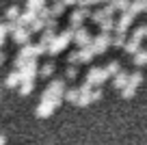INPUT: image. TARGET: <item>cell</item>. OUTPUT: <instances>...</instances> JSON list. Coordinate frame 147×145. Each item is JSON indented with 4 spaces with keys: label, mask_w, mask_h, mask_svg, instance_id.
Returning a JSON list of instances; mask_svg holds the SVG:
<instances>
[{
    "label": "cell",
    "mask_w": 147,
    "mask_h": 145,
    "mask_svg": "<svg viewBox=\"0 0 147 145\" xmlns=\"http://www.w3.org/2000/svg\"><path fill=\"white\" fill-rule=\"evenodd\" d=\"M54 39H56L54 30H48V28H46V30L41 33V41H39V43H43V45H48V48H50V43H52Z\"/></svg>",
    "instance_id": "23"
},
{
    "label": "cell",
    "mask_w": 147,
    "mask_h": 145,
    "mask_svg": "<svg viewBox=\"0 0 147 145\" xmlns=\"http://www.w3.org/2000/svg\"><path fill=\"white\" fill-rule=\"evenodd\" d=\"M74 33H76V30H74L71 26H69V28H65V30L61 33V35H56V39L50 43L48 52H50L52 56H54V54H59V52H63L65 48H67V43H71V41H74Z\"/></svg>",
    "instance_id": "1"
},
{
    "label": "cell",
    "mask_w": 147,
    "mask_h": 145,
    "mask_svg": "<svg viewBox=\"0 0 147 145\" xmlns=\"http://www.w3.org/2000/svg\"><path fill=\"white\" fill-rule=\"evenodd\" d=\"M61 102H63V98H52V100H41L39 104H37V117H50L52 113H54L56 108L61 106Z\"/></svg>",
    "instance_id": "3"
},
{
    "label": "cell",
    "mask_w": 147,
    "mask_h": 145,
    "mask_svg": "<svg viewBox=\"0 0 147 145\" xmlns=\"http://www.w3.org/2000/svg\"><path fill=\"white\" fill-rule=\"evenodd\" d=\"M5 85L7 87H20V85H22V74H20L18 69H13V72L5 78Z\"/></svg>",
    "instance_id": "12"
},
{
    "label": "cell",
    "mask_w": 147,
    "mask_h": 145,
    "mask_svg": "<svg viewBox=\"0 0 147 145\" xmlns=\"http://www.w3.org/2000/svg\"><path fill=\"white\" fill-rule=\"evenodd\" d=\"M65 91H67V87H65V80H63V78H56V80H52L50 85H48V89L41 93V100H52V98H65Z\"/></svg>",
    "instance_id": "2"
},
{
    "label": "cell",
    "mask_w": 147,
    "mask_h": 145,
    "mask_svg": "<svg viewBox=\"0 0 147 145\" xmlns=\"http://www.w3.org/2000/svg\"><path fill=\"white\" fill-rule=\"evenodd\" d=\"M2 61H5V54H2V52H0V65H2Z\"/></svg>",
    "instance_id": "39"
},
{
    "label": "cell",
    "mask_w": 147,
    "mask_h": 145,
    "mask_svg": "<svg viewBox=\"0 0 147 145\" xmlns=\"http://www.w3.org/2000/svg\"><path fill=\"white\" fill-rule=\"evenodd\" d=\"M5 143H7V136H5V134H0V145H5Z\"/></svg>",
    "instance_id": "38"
},
{
    "label": "cell",
    "mask_w": 147,
    "mask_h": 145,
    "mask_svg": "<svg viewBox=\"0 0 147 145\" xmlns=\"http://www.w3.org/2000/svg\"><path fill=\"white\" fill-rule=\"evenodd\" d=\"M20 74H22V82H24V80H30V82H32V78L39 74V67H37V59L26 61V65L20 69Z\"/></svg>",
    "instance_id": "8"
},
{
    "label": "cell",
    "mask_w": 147,
    "mask_h": 145,
    "mask_svg": "<svg viewBox=\"0 0 147 145\" xmlns=\"http://www.w3.org/2000/svg\"><path fill=\"white\" fill-rule=\"evenodd\" d=\"M115 20H113V18H108V20H104V22H102L100 24V30L102 33H110V30H115Z\"/></svg>",
    "instance_id": "24"
},
{
    "label": "cell",
    "mask_w": 147,
    "mask_h": 145,
    "mask_svg": "<svg viewBox=\"0 0 147 145\" xmlns=\"http://www.w3.org/2000/svg\"><path fill=\"white\" fill-rule=\"evenodd\" d=\"M123 50L125 52H128V54H136V52L138 50H141V41H136V39H132V37H130V39H128V43H125V48H123Z\"/></svg>",
    "instance_id": "17"
},
{
    "label": "cell",
    "mask_w": 147,
    "mask_h": 145,
    "mask_svg": "<svg viewBox=\"0 0 147 145\" xmlns=\"http://www.w3.org/2000/svg\"><path fill=\"white\" fill-rule=\"evenodd\" d=\"M141 82H143V74H141V72L130 74V85H132V87H138Z\"/></svg>",
    "instance_id": "32"
},
{
    "label": "cell",
    "mask_w": 147,
    "mask_h": 145,
    "mask_svg": "<svg viewBox=\"0 0 147 145\" xmlns=\"http://www.w3.org/2000/svg\"><path fill=\"white\" fill-rule=\"evenodd\" d=\"M80 63H91L93 56H95V52H93V48L89 45V48H80Z\"/></svg>",
    "instance_id": "15"
},
{
    "label": "cell",
    "mask_w": 147,
    "mask_h": 145,
    "mask_svg": "<svg viewBox=\"0 0 147 145\" xmlns=\"http://www.w3.org/2000/svg\"><path fill=\"white\" fill-rule=\"evenodd\" d=\"M125 43H128V39H125L123 33H117V35L113 37V45H115V48H125Z\"/></svg>",
    "instance_id": "25"
},
{
    "label": "cell",
    "mask_w": 147,
    "mask_h": 145,
    "mask_svg": "<svg viewBox=\"0 0 147 145\" xmlns=\"http://www.w3.org/2000/svg\"><path fill=\"white\" fill-rule=\"evenodd\" d=\"M104 69H106V74H108V78H110V76L115 78V76H117V74H119V72H121V67H119V61H110V63H108V65H106V67H104Z\"/></svg>",
    "instance_id": "21"
},
{
    "label": "cell",
    "mask_w": 147,
    "mask_h": 145,
    "mask_svg": "<svg viewBox=\"0 0 147 145\" xmlns=\"http://www.w3.org/2000/svg\"><path fill=\"white\" fill-rule=\"evenodd\" d=\"M106 78H108L106 69H102V67H91V69L87 72V80H84V82H89L91 87H100Z\"/></svg>",
    "instance_id": "6"
},
{
    "label": "cell",
    "mask_w": 147,
    "mask_h": 145,
    "mask_svg": "<svg viewBox=\"0 0 147 145\" xmlns=\"http://www.w3.org/2000/svg\"><path fill=\"white\" fill-rule=\"evenodd\" d=\"M145 28H147V24H145Z\"/></svg>",
    "instance_id": "43"
},
{
    "label": "cell",
    "mask_w": 147,
    "mask_h": 145,
    "mask_svg": "<svg viewBox=\"0 0 147 145\" xmlns=\"http://www.w3.org/2000/svg\"><path fill=\"white\" fill-rule=\"evenodd\" d=\"M65 7H74V5H80V0H63Z\"/></svg>",
    "instance_id": "37"
},
{
    "label": "cell",
    "mask_w": 147,
    "mask_h": 145,
    "mask_svg": "<svg viewBox=\"0 0 147 145\" xmlns=\"http://www.w3.org/2000/svg\"><path fill=\"white\" fill-rule=\"evenodd\" d=\"M97 100H102V89L100 87H95V89L91 91V102H97Z\"/></svg>",
    "instance_id": "34"
},
{
    "label": "cell",
    "mask_w": 147,
    "mask_h": 145,
    "mask_svg": "<svg viewBox=\"0 0 147 145\" xmlns=\"http://www.w3.org/2000/svg\"><path fill=\"white\" fill-rule=\"evenodd\" d=\"M7 22H0V37H7Z\"/></svg>",
    "instance_id": "36"
},
{
    "label": "cell",
    "mask_w": 147,
    "mask_h": 145,
    "mask_svg": "<svg viewBox=\"0 0 147 145\" xmlns=\"http://www.w3.org/2000/svg\"><path fill=\"white\" fill-rule=\"evenodd\" d=\"M56 2H63V0H56Z\"/></svg>",
    "instance_id": "42"
},
{
    "label": "cell",
    "mask_w": 147,
    "mask_h": 145,
    "mask_svg": "<svg viewBox=\"0 0 147 145\" xmlns=\"http://www.w3.org/2000/svg\"><path fill=\"white\" fill-rule=\"evenodd\" d=\"M74 43L78 45V50L80 48H89V45L93 43V37L89 35V30L87 28H76V33H74Z\"/></svg>",
    "instance_id": "7"
},
{
    "label": "cell",
    "mask_w": 147,
    "mask_h": 145,
    "mask_svg": "<svg viewBox=\"0 0 147 145\" xmlns=\"http://www.w3.org/2000/svg\"><path fill=\"white\" fill-rule=\"evenodd\" d=\"M130 2H132V0H110V5L115 7L119 13H125V11L130 9Z\"/></svg>",
    "instance_id": "19"
},
{
    "label": "cell",
    "mask_w": 147,
    "mask_h": 145,
    "mask_svg": "<svg viewBox=\"0 0 147 145\" xmlns=\"http://www.w3.org/2000/svg\"><path fill=\"white\" fill-rule=\"evenodd\" d=\"M67 63H69V65H78V63H80V52H78V50L69 52V54H67Z\"/></svg>",
    "instance_id": "31"
},
{
    "label": "cell",
    "mask_w": 147,
    "mask_h": 145,
    "mask_svg": "<svg viewBox=\"0 0 147 145\" xmlns=\"http://www.w3.org/2000/svg\"><path fill=\"white\" fill-rule=\"evenodd\" d=\"M30 28H18V30L13 33V41L15 43H20V45H26V43H30Z\"/></svg>",
    "instance_id": "10"
},
{
    "label": "cell",
    "mask_w": 147,
    "mask_h": 145,
    "mask_svg": "<svg viewBox=\"0 0 147 145\" xmlns=\"http://www.w3.org/2000/svg\"><path fill=\"white\" fill-rule=\"evenodd\" d=\"M132 22H134V15L132 13H119V20H117V24H115V33H123L125 35V30H128L130 26H132Z\"/></svg>",
    "instance_id": "9"
},
{
    "label": "cell",
    "mask_w": 147,
    "mask_h": 145,
    "mask_svg": "<svg viewBox=\"0 0 147 145\" xmlns=\"http://www.w3.org/2000/svg\"><path fill=\"white\" fill-rule=\"evenodd\" d=\"M143 11H145V0H132V2H130L128 13L136 15V13H143Z\"/></svg>",
    "instance_id": "16"
},
{
    "label": "cell",
    "mask_w": 147,
    "mask_h": 145,
    "mask_svg": "<svg viewBox=\"0 0 147 145\" xmlns=\"http://www.w3.org/2000/svg\"><path fill=\"white\" fill-rule=\"evenodd\" d=\"M136 67H143V65H147V48H141V50L134 54V61H132Z\"/></svg>",
    "instance_id": "14"
},
{
    "label": "cell",
    "mask_w": 147,
    "mask_h": 145,
    "mask_svg": "<svg viewBox=\"0 0 147 145\" xmlns=\"http://www.w3.org/2000/svg\"><path fill=\"white\" fill-rule=\"evenodd\" d=\"M28 28H30V33H41V30H46V22L37 18V20H35V22H32Z\"/></svg>",
    "instance_id": "26"
},
{
    "label": "cell",
    "mask_w": 147,
    "mask_h": 145,
    "mask_svg": "<svg viewBox=\"0 0 147 145\" xmlns=\"http://www.w3.org/2000/svg\"><path fill=\"white\" fill-rule=\"evenodd\" d=\"M108 45H113V37H110L108 33H100L97 37H93L91 48H93V52H95V54L106 52V50H108Z\"/></svg>",
    "instance_id": "5"
},
{
    "label": "cell",
    "mask_w": 147,
    "mask_h": 145,
    "mask_svg": "<svg viewBox=\"0 0 147 145\" xmlns=\"http://www.w3.org/2000/svg\"><path fill=\"white\" fill-rule=\"evenodd\" d=\"M50 11H52V18H59V15L65 11V5L63 2H54V5L50 7Z\"/></svg>",
    "instance_id": "29"
},
{
    "label": "cell",
    "mask_w": 147,
    "mask_h": 145,
    "mask_svg": "<svg viewBox=\"0 0 147 145\" xmlns=\"http://www.w3.org/2000/svg\"><path fill=\"white\" fill-rule=\"evenodd\" d=\"M143 13H147V0H145V11H143Z\"/></svg>",
    "instance_id": "41"
},
{
    "label": "cell",
    "mask_w": 147,
    "mask_h": 145,
    "mask_svg": "<svg viewBox=\"0 0 147 145\" xmlns=\"http://www.w3.org/2000/svg\"><path fill=\"white\" fill-rule=\"evenodd\" d=\"M54 63H52V61H50V63H43L41 65V69H39V76H41V78H50L52 76V74H54Z\"/></svg>",
    "instance_id": "20"
},
{
    "label": "cell",
    "mask_w": 147,
    "mask_h": 145,
    "mask_svg": "<svg viewBox=\"0 0 147 145\" xmlns=\"http://www.w3.org/2000/svg\"><path fill=\"white\" fill-rule=\"evenodd\" d=\"M65 100L67 102H71V104H78V100H80V89H67L65 91Z\"/></svg>",
    "instance_id": "18"
},
{
    "label": "cell",
    "mask_w": 147,
    "mask_h": 145,
    "mask_svg": "<svg viewBox=\"0 0 147 145\" xmlns=\"http://www.w3.org/2000/svg\"><path fill=\"white\" fill-rule=\"evenodd\" d=\"M56 24H59V22H56V18H50V20L46 22V28H48V30H54Z\"/></svg>",
    "instance_id": "35"
},
{
    "label": "cell",
    "mask_w": 147,
    "mask_h": 145,
    "mask_svg": "<svg viewBox=\"0 0 147 145\" xmlns=\"http://www.w3.org/2000/svg\"><path fill=\"white\" fill-rule=\"evenodd\" d=\"M134 93H136V87H132V85H128V87H125L123 91H121V95H123L125 100H130V98H132Z\"/></svg>",
    "instance_id": "33"
},
{
    "label": "cell",
    "mask_w": 147,
    "mask_h": 145,
    "mask_svg": "<svg viewBox=\"0 0 147 145\" xmlns=\"http://www.w3.org/2000/svg\"><path fill=\"white\" fill-rule=\"evenodd\" d=\"M32 89H35V82H30V80H24L22 85H20V93H22V95L32 93Z\"/></svg>",
    "instance_id": "27"
},
{
    "label": "cell",
    "mask_w": 147,
    "mask_h": 145,
    "mask_svg": "<svg viewBox=\"0 0 147 145\" xmlns=\"http://www.w3.org/2000/svg\"><path fill=\"white\" fill-rule=\"evenodd\" d=\"M65 78H67V80H76V78H78V67H76V65H69V67L65 69Z\"/></svg>",
    "instance_id": "28"
},
{
    "label": "cell",
    "mask_w": 147,
    "mask_h": 145,
    "mask_svg": "<svg viewBox=\"0 0 147 145\" xmlns=\"http://www.w3.org/2000/svg\"><path fill=\"white\" fill-rule=\"evenodd\" d=\"M128 85H130V74H125L123 69H121V72L117 74L115 78H113V87H115V89H121V91H123Z\"/></svg>",
    "instance_id": "11"
},
{
    "label": "cell",
    "mask_w": 147,
    "mask_h": 145,
    "mask_svg": "<svg viewBox=\"0 0 147 145\" xmlns=\"http://www.w3.org/2000/svg\"><path fill=\"white\" fill-rule=\"evenodd\" d=\"M143 37H147V28H145V26H138L136 30L132 33V39H136V41H143Z\"/></svg>",
    "instance_id": "30"
},
{
    "label": "cell",
    "mask_w": 147,
    "mask_h": 145,
    "mask_svg": "<svg viewBox=\"0 0 147 145\" xmlns=\"http://www.w3.org/2000/svg\"><path fill=\"white\" fill-rule=\"evenodd\" d=\"M5 15H7V22H18L20 15H22V9H20L18 5H11L9 9L5 11Z\"/></svg>",
    "instance_id": "13"
},
{
    "label": "cell",
    "mask_w": 147,
    "mask_h": 145,
    "mask_svg": "<svg viewBox=\"0 0 147 145\" xmlns=\"http://www.w3.org/2000/svg\"><path fill=\"white\" fill-rule=\"evenodd\" d=\"M46 7V0H26V9H30V11H39Z\"/></svg>",
    "instance_id": "22"
},
{
    "label": "cell",
    "mask_w": 147,
    "mask_h": 145,
    "mask_svg": "<svg viewBox=\"0 0 147 145\" xmlns=\"http://www.w3.org/2000/svg\"><path fill=\"white\" fill-rule=\"evenodd\" d=\"M5 39H7V37H0V45H2V43H5Z\"/></svg>",
    "instance_id": "40"
},
{
    "label": "cell",
    "mask_w": 147,
    "mask_h": 145,
    "mask_svg": "<svg viewBox=\"0 0 147 145\" xmlns=\"http://www.w3.org/2000/svg\"><path fill=\"white\" fill-rule=\"evenodd\" d=\"M93 11L89 9V7H76V9L71 11V15H69V26L76 30V28H82V22L87 18H91Z\"/></svg>",
    "instance_id": "4"
}]
</instances>
